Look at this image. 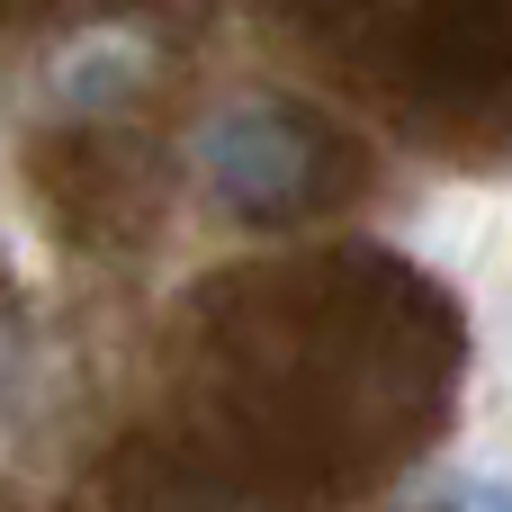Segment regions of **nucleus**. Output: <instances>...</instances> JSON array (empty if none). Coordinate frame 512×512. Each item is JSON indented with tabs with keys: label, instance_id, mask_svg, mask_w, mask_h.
Segmentation results:
<instances>
[{
	"label": "nucleus",
	"instance_id": "1",
	"mask_svg": "<svg viewBox=\"0 0 512 512\" xmlns=\"http://www.w3.org/2000/svg\"><path fill=\"white\" fill-rule=\"evenodd\" d=\"M207 162H216L225 180L279 189V180L306 162V135H297V126H279V117H234V126H216V135H207Z\"/></svg>",
	"mask_w": 512,
	"mask_h": 512
},
{
	"label": "nucleus",
	"instance_id": "2",
	"mask_svg": "<svg viewBox=\"0 0 512 512\" xmlns=\"http://www.w3.org/2000/svg\"><path fill=\"white\" fill-rule=\"evenodd\" d=\"M468 512H512V486H504V477H486V486H468Z\"/></svg>",
	"mask_w": 512,
	"mask_h": 512
}]
</instances>
